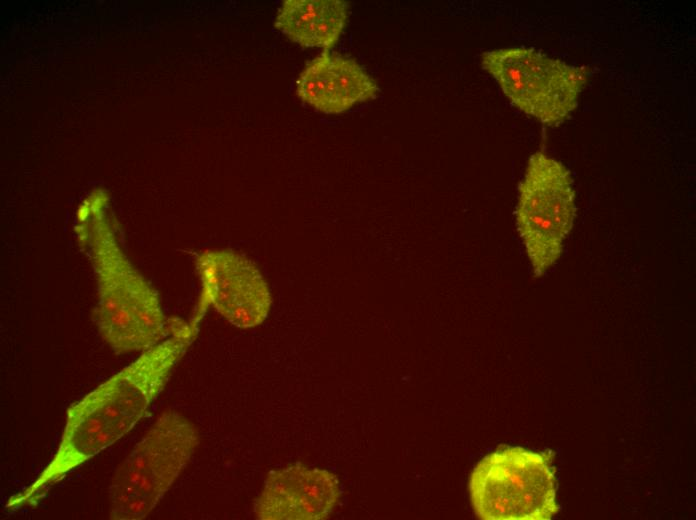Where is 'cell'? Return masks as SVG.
<instances>
[{
    "instance_id": "obj_1",
    "label": "cell",
    "mask_w": 696,
    "mask_h": 520,
    "mask_svg": "<svg viewBox=\"0 0 696 520\" xmlns=\"http://www.w3.org/2000/svg\"><path fill=\"white\" fill-rule=\"evenodd\" d=\"M201 320L194 315L190 321L173 318L167 338L72 403L54 455L30 485L9 498L6 509L36 506L69 473L129 433L195 340Z\"/></svg>"
},
{
    "instance_id": "obj_2",
    "label": "cell",
    "mask_w": 696,
    "mask_h": 520,
    "mask_svg": "<svg viewBox=\"0 0 696 520\" xmlns=\"http://www.w3.org/2000/svg\"><path fill=\"white\" fill-rule=\"evenodd\" d=\"M105 190L95 189L76 211L78 245L91 262L97 283L92 320L116 354L144 351L169 336L159 295L124 253L109 213Z\"/></svg>"
},
{
    "instance_id": "obj_3",
    "label": "cell",
    "mask_w": 696,
    "mask_h": 520,
    "mask_svg": "<svg viewBox=\"0 0 696 520\" xmlns=\"http://www.w3.org/2000/svg\"><path fill=\"white\" fill-rule=\"evenodd\" d=\"M199 433L175 411L161 414L118 466L109 486L113 520H140L162 500L189 463Z\"/></svg>"
},
{
    "instance_id": "obj_4",
    "label": "cell",
    "mask_w": 696,
    "mask_h": 520,
    "mask_svg": "<svg viewBox=\"0 0 696 520\" xmlns=\"http://www.w3.org/2000/svg\"><path fill=\"white\" fill-rule=\"evenodd\" d=\"M550 450L535 452L501 446L473 469L469 494L484 520H550L559 511L557 480Z\"/></svg>"
},
{
    "instance_id": "obj_5",
    "label": "cell",
    "mask_w": 696,
    "mask_h": 520,
    "mask_svg": "<svg viewBox=\"0 0 696 520\" xmlns=\"http://www.w3.org/2000/svg\"><path fill=\"white\" fill-rule=\"evenodd\" d=\"M481 64L509 101L548 126L563 123L578 105L588 69L553 59L532 48L486 51Z\"/></svg>"
},
{
    "instance_id": "obj_6",
    "label": "cell",
    "mask_w": 696,
    "mask_h": 520,
    "mask_svg": "<svg viewBox=\"0 0 696 520\" xmlns=\"http://www.w3.org/2000/svg\"><path fill=\"white\" fill-rule=\"evenodd\" d=\"M575 211L569 170L544 152L531 155L519 184L515 219L534 276H543L561 256Z\"/></svg>"
},
{
    "instance_id": "obj_7",
    "label": "cell",
    "mask_w": 696,
    "mask_h": 520,
    "mask_svg": "<svg viewBox=\"0 0 696 520\" xmlns=\"http://www.w3.org/2000/svg\"><path fill=\"white\" fill-rule=\"evenodd\" d=\"M196 267L202 291L195 314L203 317L213 306L228 322L242 329L265 321L272 297L252 261L231 250L213 249L197 255Z\"/></svg>"
},
{
    "instance_id": "obj_8",
    "label": "cell",
    "mask_w": 696,
    "mask_h": 520,
    "mask_svg": "<svg viewBox=\"0 0 696 520\" xmlns=\"http://www.w3.org/2000/svg\"><path fill=\"white\" fill-rule=\"evenodd\" d=\"M340 494L334 473L294 463L268 474L254 514L259 520H322L334 510Z\"/></svg>"
},
{
    "instance_id": "obj_9",
    "label": "cell",
    "mask_w": 696,
    "mask_h": 520,
    "mask_svg": "<svg viewBox=\"0 0 696 520\" xmlns=\"http://www.w3.org/2000/svg\"><path fill=\"white\" fill-rule=\"evenodd\" d=\"M379 93L375 80L353 59L324 51L309 62L296 80V94L326 114L342 113Z\"/></svg>"
},
{
    "instance_id": "obj_10",
    "label": "cell",
    "mask_w": 696,
    "mask_h": 520,
    "mask_svg": "<svg viewBox=\"0 0 696 520\" xmlns=\"http://www.w3.org/2000/svg\"><path fill=\"white\" fill-rule=\"evenodd\" d=\"M348 13L342 0H286L274 26L303 47L329 49L343 32Z\"/></svg>"
}]
</instances>
